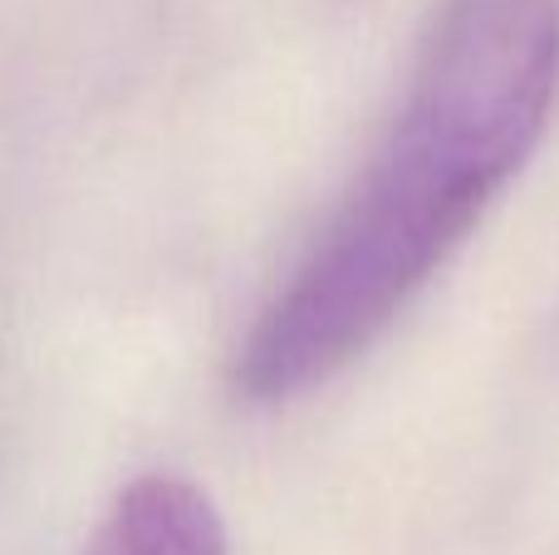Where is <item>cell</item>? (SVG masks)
Returning <instances> with one entry per match:
<instances>
[{"mask_svg": "<svg viewBox=\"0 0 559 555\" xmlns=\"http://www.w3.org/2000/svg\"><path fill=\"white\" fill-rule=\"evenodd\" d=\"M84 555H226V527L202 487L153 472L118 492Z\"/></svg>", "mask_w": 559, "mask_h": 555, "instance_id": "cell-2", "label": "cell"}, {"mask_svg": "<svg viewBox=\"0 0 559 555\" xmlns=\"http://www.w3.org/2000/svg\"><path fill=\"white\" fill-rule=\"evenodd\" d=\"M559 94V0H442L378 163L236 359L255 403L344 374L531 163Z\"/></svg>", "mask_w": 559, "mask_h": 555, "instance_id": "cell-1", "label": "cell"}]
</instances>
